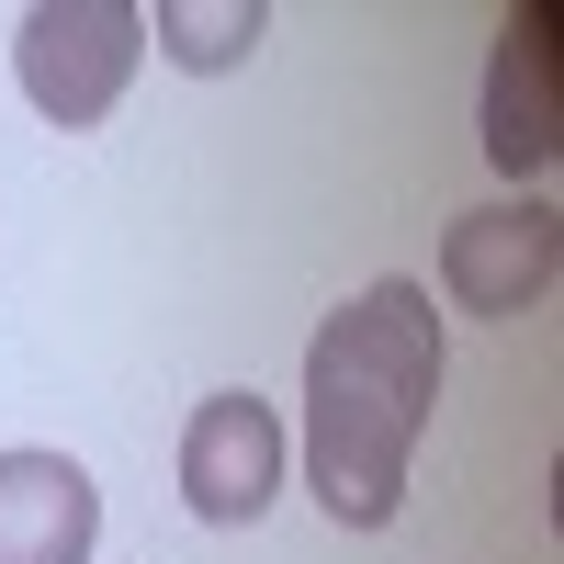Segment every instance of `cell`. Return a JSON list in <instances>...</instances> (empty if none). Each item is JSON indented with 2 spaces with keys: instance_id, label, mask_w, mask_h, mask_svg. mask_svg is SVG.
I'll use <instances>...</instances> for the list:
<instances>
[{
  "instance_id": "5",
  "label": "cell",
  "mask_w": 564,
  "mask_h": 564,
  "mask_svg": "<svg viewBox=\"0 0 564 564\" xmlns=\"http://www.w3.org/2000/svg\"><path fill=\"white\" fill-rule=\"evenodd\" d=\"M282 463H294V441H282V417L260 395H204L193 430H181V508L204 531H249L282 497Z\"/></svg>"
},
{
  "instance_id": "1",
  "label": "cell",
  "mask_w": 564,
  "mask_h": 564,
  "mask_svg": "<svg viewBox=\"0 0 564 564\" xmlns=\"http://www.w3.org/2000/svg\"><path fill=\"white\" fill-rule=\"evenodd\" d=\"M441 406V305L430 282H361L305 339V486L339 531H384L406 508V463Z\"/></svg>"
},
{
  "instance_id": "2",
  "label": "cell",
  "mask_w": 564,
  "mask_h": 564,
  "mask_svg": "<svg viewBox=\"0 0 564 564\" xmlns=\"http://www.w3.org/2000/svg\"><path fill=\"white\" fill-rule=\"evenodd\" d=\"M135 68H148V12L135 0H34L12 34V79L57 135H90L124 102Z\"/></svg>"
},
{
  "instance_id": "7",
  "label": "cell",
  "mask_w": 564,
  "mask_h": 564,
  "mask_svg": "<svg viewBox=\"0 0 564 564\" xmlns=\"http://www.w3.org/2000/svg\"><path fill=\"white\" fill-rule=\"evenodd\" d=\"M148 34H159V57H170V68L226 79V68H238L249 45L271 34V0H159V12H148Z\"/></svg>"
},
{
  "instance_id": "4",
  "label": "cell",
  "mask_w": 564,
  "mask_h": 564,
  "mask_svg": "<svg viewBox=\"0 0 564 564\" xmlns=\"http://www.w3.org/2000/svg\"><path fill=\"white\" fill-rule=\"evenodd\" d=\"M553 148H564V12L531 0L497 23V57H486V159L508 181H542Z\"/></svg>"
},
{
  "instance_id": "6",
  "label": "cell",
  "mask_w": 564,
  "mask_h": 564,
  "mask_svg": "<svg viewBox=\"0 0 564 564\" xmlns=\"http://www.w3.org/2000/svg\"><path fill=\"white\" fill-rule=\"evenodd\" d=\"M90 542H102V486L45 441L0 452V564H90Z\"/></svg>"
},
{
  "instance_id": "3",
  "label": "cell",
  "mask_w": 564,
  "mask_h": 564,
  "mask_svg": "<svg viewBox=\"0 0 564 564\" xmlns=\"http://www.w3.org/2000/svg\"><path fill=\"white\" fill-rule=\"evenodd\" d=\"M553 271H564V215L542 193H508V204H475V215H452L441 226V294L452 316H531L553 294Z\"/></svg>"
}]
</instances>
